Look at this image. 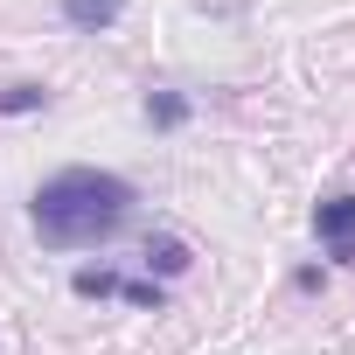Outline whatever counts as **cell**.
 Listing matches in <instances>:
<instances>
[{"instance_id":"8992f818","label":"cell","mask_w":355,"mask_h":355,"mask_svg":"<svg viewBox=\"0 0 355 355\" xmlns=\"http://www.w3.org/2000/svg\"><path fill=\"white\" fill-rule=\"evenodd\" d=\"M42 105H49V84H8L0 91V119H28Z\"/></svg>"},{"instance_id":"6da1fadb","label":"cell","mask_w":355,"mask_h":355,"mask_svg":"<svg viewBox=\"0 0 355 355\" xmlns=\"http://www.w3.org/2000/svg\"><path fill=\"white\" fill-rule=\"evenodd\" d=\"M132 182L125 174H105V167H63L28 196V223L49 251H91V244H112L132 216Z\"/></svg>"},{"instance_id":"5b68a950","label":"cell","mask_w":355,"mask_h":355,"mask_svg":"<svg viewBox=\"0 0 355 355\" xmlns=\"http://www.w3.org/2000/svg\"><path fill=\"white\" fill-rule=\"evenodd\" d=\"M196 119V98L189 91H146V125L153 132H174V125H189Z\"/></svg>"},{"instance_id":"277c9868","label":"cell","mask_w":355,"mask_h":355,"mask_svg":"<svg viewBox=\"0 0 355 355\" xmlns=\"http://www.w3.org/2000/svg\"><path fill=\"white\" fill-rule=\"evenodd\" d=\"M119 15H125V0H63V21L77 35H105Z\"/></svg>"},{"instance_id":"7a4b0ae2","label":"cell","mask_w":355,"mask_h":355,"mask_svg":"<svg viewBox=\"0 0 355 355\" xmlns=\"http://www.w3.org/2000/svg\"><path fill=\"white\" fill-rule=\"evenodd\" d=\"M313 237L334 265H355V196H320L313 202Z\"/></svg>"},{"instance_id":"52a82bcc","label":"cell","mask_w":355,"mask_h":355,"mask_svg":"<svg viewBox=\"0 0 355 355\" xmlns=\"http://www.w3.org/2000/svg\"><path fill=\"white\" fill-rule=\"evenodd\" d=\"M119 300H125V306H139V313H160V306H167L160 279H119Z\"/></svg>"},{"instance_id":"3957f363","label":"cell","mask_w":355,"mask_h":355,"mask_svg":"<svg viewBox=\"0 0 355 355\" xmlns=\"http://www.w3.org/2000/svg\"><path fill=\"white\" fill-rule=\"evenodd\" d=\"M139 258H146V272H153V279H182V272H196V251H189L182 237H167V230H160V237H146V251H139Z\"/></svg>"}]
</instances>
